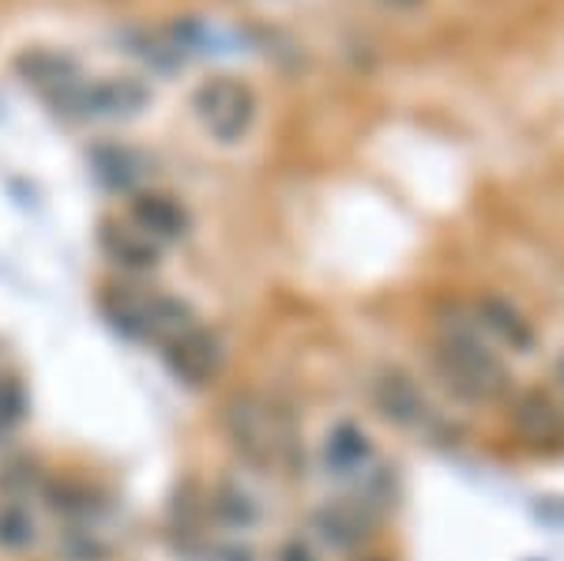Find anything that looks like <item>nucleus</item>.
I'll return each mask as SVG.
<instances>
[{
  "instance_id": "nucleus-1",
  "label": "nucleus",
  "mask_w": 564,
  "mask_h": 561,
  "mask_svg": "<svg viewBox=\"0 0 564 561\" xmlns=\"http://www.w3.org/2000/svg\"><path fill=\"white\" fill-rule=\"evenodd\" d=\"M433 369L463 403L475 407H505L516 392V377L508 366L505 350L497 347L467 305H452L448 313L436 316V332L430 343Z\"/></svg>"
},
{
  "instance_id": "nucleus-2",
  "label": "nucleus",
  "mask_w": 564,
  "mask_h": 561,
  "mask_svg": "<svg viewBox=\"0 0 564 561\" xmlns=\"http://www.w3.org/2000/svg\"><path fill=\"white\" fill-rule=\"evenodd\" d=\"M223 430L252 472H294L305 460L294 419L257 392H238L223 407Z\"/></svg>"
},
{
  "instance_id": "nucleus-3",
  "label": "nucleus",
  "mask_w": 564,
  "mask_h": 561,
  "mask_svg": "<svg viewBox=\"0 0 564 561\" xmlns=\"http://www.w3.org/2000/svg\"><path fill=\"white\" fill-rule=\"evenodd\" d=\"M369 400L380 411V419L414 433V438L436 441V445L456 441V427H452L448 411L433 400V392L417 381L411 369L380 366L377 374L369 377Z\"/></svg>"
},
{
  "instance_id": "nucleus-4",
  "label": "nucleus",
  "mask_w": 564,
  "mask_h": 561,
  "mask_svg": "<svg viewBox=\"0 0 564 561\" xmlns=\"http://www.w3.org/2000/svg\"><path fill=\"white\" fill-rule=\"evenodd\" d=\"M102 313L109 316V324L117 332H124L129 339L154 343V347H166L185 328L199 324V316L193 313L188 302L162 291H135V287H113V291H106Z\"/></svg>"
},
{
  "instance_id": "nucleus-5",
  "label": "nucleus",
  "mask_w": 564,
  "mask_h": 561,
  "mask_svg": "<svg viewBox=\"0 0 564 561\" xmlns=\"http://www.w3.org/2000/svg\"><path fill=\"white\" fill-rule=\"evenodd\" d=\"M257 110H260L257 90L234 76H212L207 84H199L193 95L196 121L204 125V132L218 143L245 140L252 121H257Z\"/></svg>"
},
{
  "instance_id": "nucleus-6",
  "label": "nucleus",
  "mask_w": 564,
  "mask_h": 561,
  "mask_svg": "<svg viewBox=\"0 0 564 561\" xmlns=\"http://www.w3.org/2000/svg\"><path fill=\"white\" fill-rule=\"evenodd\" d=\"M516 441L542 460L564 456V400L550 388H516L505 400Z\"/></svg>"
},
{
  "instance_id": "nucleus-7",
  "label": "nucleus",
  "mask_w": 564,
  "mask_h": 561,
  "mask_svg": "<svg viewBox=\"0 0 564 561\" xmlns=\"http://www.w3.org/2000/svg\"><path fill=\"white\" fill-rule=\"evenodd\" d=\"M159 355L166 362L170 374H174L185 388H207L226 366L223 339H218L212 328H204V324L185 328L177 339H170L166 347H159Z\"/></svg>"
},
{
  "instance_id": "nucleus-8",
  "label": "nucleus",
  "mask_w": 564,
  "mask_h": 561,
  "mask_svg": "<svg viewBox=\"0 0 564 561\" xmlns=\"http://www.w3.org/2000/svg\"><path fill=\"white\" fill-rule=\"evenodd\" d=\"M467 310L478 321V328L486 332L505 355H520V358L534 355L539 332H534L531 316L516 302H508V298H500V294H486V298H478V302H470Z\"/></svg>"
},
{
  "instance_id": "nucleus-9",
  "label": "nucleus",
  "mask_w": 564,
  "mask_h": 561,
  "mask_svg": "<svg viewBox=\"0 0 564 561\" xmlns=\"http://www.w3.org/2000/svg\"><path fill=\"white\" fill-rule=\"evenodd\" d=\"M148 106V87L135 79H98V84H79L72 95L68 114L95 117V121H117V117H135Z\"/></svg>"
},
{
  "instance_id": "nucleus-10",
  "label": "nucleus",
  "mask_w": 564,
  "mask_h": 561,
  "mask_svg": "<svg viewBox=\"0 0 564 561\" xmlns=\"http://www.w3.org/2000/svg\"><path fill=\"white\" fill-rule=\"evenodd\" d=\"M98 249H102L109 265L129 271V276H148V271L159 268L162 257L159 241H151L129 219H102V226H98Z\"/></svg>"
},
{
  "instance_id": "nucleus-11",
  "label": "nucleus",
  "mask_w": 564,
  "mask_h": 561,
  "mask_svg": "<svg viewBox=\"0 0 564 561\" xmlns=\"http://www.w3.org/2000/svg\"><path fill=\"white\" fill-rule=\"evenodd\" d=\"M377 464V445L358 422H335L324 433V467L335 478H358L369 475Z\"/></svg>"
},
{
  "instance_id": "nucleus-12",
  "label": "nucleus",
  "mask_w": 564,
  "mask_h": 561,
  "mask_svg": "<svg viewBox=\"0 0 564 561\" xmlns=\"http://www.w3.org/2000/svg\"><path fill=\"white\" fill-rule=\"evenodd\" d=\"M129 223L140 226L151 241L166 246V241H181L188 234V212L177 196L170 193H132L129 201Z\"/></svg>"
},
{
  "instance_id": "nucleus-13",
  "label": "nucleus",
  "mask_w": 564,
  "mask_h": 561,
  "mask_svg": "<svg viewBox=\"0 0 564 561\" xmlns=\"http://www.w3.org/2000/svg\"><path fill=\"white\" fill-rule=\"evenodd\" d=\"M15 68H20V76L26 84L45 90L61 110H68L72 95H76L79 84H84V76L76 72V65H72L68 57H61V53H45V50L23 53V57L15 61Z\"/></svg>"
},
{
  "instance_id": "nucleus-14",
  "label": "nucleus",
  "mask_w": 564,
  "mask_h": 561,
  "mask_svg": "<svg viewBox=\"0 0 564 561\" xmlns=\"http://www.w3.org/2000/svg\"><path fill=\"white\" fill-rule=\"evenodd\" d=\"M313 528H316V536L327 542V547L354 550V547H361V539L369 536L372 513H369V505L332 501V505H324V509L313 517Z\"/></svg>"
},
{
  "instance_id": "nucleus-15",
  "label": "nucleus",
  "mask_w": 564,
  "mask_h": 561,
  "mask_svg": "<svg viewBox=\"0 0 564 561\" xmlns=\"http://www.w3.org/2000/svg\"><path fill=\"white\" fill-rule=\"evenodd\" d=\"M90 162H95V177L102 181L106 188H113V193H135L140 181L148 177V162H143V155H135L132 148H117V143L95 148Z\"/></svg>"
},
{
  "instance_id": "nucleus-16",
  "label": "nucleus",
  "mask_w": 564,
  "mask_h": 561,
  "mask_svg": "<svg viewBox=\"0 0 564 561\" xmlns=\"http://www.w3.org/2000/svg\"><path fill=\"white\" fill-rule=\"evenodd\" d=\"M207 513H212L215 524L230 531H249L260 524V501L241 483H218L207 494Z\"/></svg>"
},
{
  "instance_id": "nucleus-17",
  "label": "nucleus",
  "mask_w": 564,
  "mask_h": 561,
  "mask_svg": "<svg viewBox=\"0 0 564 561\" xmlns=\"http://www.w3.org/2000/svg\"><path fill=\"white\" fill-rule=\"evenodd\" d=\"M39 536L34 517L23 501H4L0 505V550H26Z\"/></svg>"
},
{
  "instance_id": "nucleus-18",
  "label": "nucleus",
  "mask_w": 564,
  "mask_h": 561,
  "mask_svg": "<svg viewBox=\"0 0 564 561\" xmlns=\"http://www.w3.org/2000/svg\"><path fill=\"white\" fill-rule=\"evenodd\" d=\"M26 414V392L15 377H0V438H8Z\"/></svg>"
},
{
  "instance_id": "nucleus-19",
  "label": "nucleus",
  "mask_w": 564,
  "mask_h": 561,
  "mask_svg": "<svg viewBox=\"0 0 564 561\" xmlns=\"http://www.w3.org/2000/svg\"><path fill=\"white\" fill-rule=\"evenodd\" d=\"M275 561H321V558H316V550L308 547L305 539H286L279 547V558Z\"/></svg>"
},
{
  "instance_id": "nucleus-20",
  "label": "nucleus",
  "mask_w": 564,
  "mask_h": 561,
  "mask_svg": "<svg viewBox=\"0 0 564 561\" xmlns=\"http://www.w3.org/2000/svg\"><path fill=\"white\" fill-rule=\"evenodd\" d=\"M218 561H252V554H249V550L230 547V550H218Z\"/></svg>"
},
{
  "instance_id": "nucleus-21",
  "label": "nucleus",
  "mask_w": 564,
  "mask_h": 561,
  "mask_svg": "<svg viewBox=\"0 0 564 561\" xmlns=\"http://www.w3.org/2000/svg\"><path fill=\"white\" fill-rule=\"evenodd\" d=\"M553 381H557V396H561V400H564V350H561L557 366H553Z\"/></svg>"
}]
</instances>
